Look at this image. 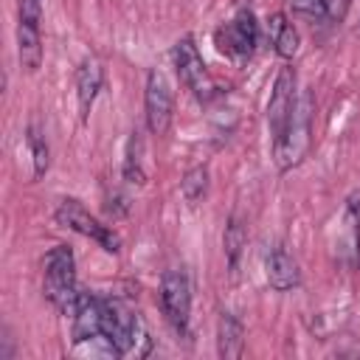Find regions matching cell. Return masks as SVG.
Listing matches in <instances>:
<instances>
[{
    "label": "cell",
    "instance_id": "obj_15",
    "mask_svg": "<svg viewBox=\"0 0 360 360\" xmlns=\"http://www.w3.org/2000/svg\"><path fill=\"white\" fill-rule=\"evenodd\" d=\"M267 34H270V42H273V51L281 56V59H292L301 48V34L298 28L290 22V17L284 11H276L270 14L267 20Z\"/></svg>",
    "mask_w": 360,
    "mask_h": 360
},
{
    "label": "cell",
    "instance_id": "obj_1",
    "mask_svg": "<svg viewBox=\"0 0 360 360\" xmlns=\"http://www.w3.org/2000/svg\"><path fill=\"white\" fill-rule=\"evenodd\" d=\"M42 292L59 312L73 315L82 290L76 284V259L68 245H56L48 250L42 262Z\"/></svg>",
    "mask_w": 360,
    "mask_h": 360
},
{
    "label": "cell",
    "instance_id": "obj_8",
    "mask_svg": "<svg viewBox=\"0 0 360 360\" xmlns=\"http://www.w3.org/2000/svg\"><path fill=\"white\" fill-rule=\"evenodd\" d=\"M298 101V76L292 65H281V70L276 73L270 98H267V129H270V143L281 138L292 110Z\"/></svg>",
    "mask_w": 360,
    "mask_h": 360
},
{
    "label": "cell",
    "instance_id": "obj_7",
    "mask_svg": "<svg viewBox=\"0 0 360 360\" xmlns=\"http://www.w3.org/2000/svg\"><path fill=\"white\" fill-rule=\"evenodd\" d=\"M53 217H56L59 225H65V228H70V231H76V233L93 239V242H96L98 248H104L107 253H118V250H121L118 233H115L110 225H101L79 200H62Z\"/></svg>",
    "mask_w": 360,
    "mask_h": 360
},
{
    "label": "cell",
    "instance_id": "obj_20",
    "mask_svg": "<svg viewBox=\"0 0 360 360\" xmlns=\"http://www.w3.org/2000/svg\"><path fill=\"white\" fill-rule=\"evenodd\" d=\"M290 11L307 20H326L329 17V0H287Z\"/></svg>",
    "mask_w": 360,
    "mask_h": 360
},
{
    "label": "cell",
    "instance_id": "obj_19",
    "mask_svg": "<svg viewBox=\"0 0 360 360\" xmlns=\"http://www.w3.org/2000/svg\"><path fill=\"white\" fill-rule=\"evenodd\" d=\"M180 194L188 205L202 202V197L208 194V166H194L186 172V177L180 180Z\"/></svg>",
    "mask_w": 360,
    "mask_h": 360
},
{
    "label": "cell",
    "instance_id": "obj_16",
    "mask_svg": "<svg viewBox=\"0 0 360 360\" xmlns=\"http://www.w3.org/2000/svg\"><path fill=\"white\" fill-rule=\"evenodd\" d=\"M245 242H248V233H245L242 219L231 217L228 225H225V233H222V250H225V262H228L231 276H236V270H239V259H242Z\"/></svg>",
    "mask_w": 360,
    "mask_h": 360
},
{
    "label": "cell",
    "instance_id": "obj_18",
    "mask_svg": "<svg viewBox=\"0 0 360 360\" xmlns=\"http://www.w3.org/2000/svg\"><path fill=\"white\" fill-rule=\"evenodd\" d=\"M25 141H28V149H31V160H34V177L39 180L45 172H48V163H51V152H48V141L39 129V121H31L28 124V132H25Z\"/></svg>",
    "mask_w": 360,
    "mask_h": 360
},
{
    "label": "cell",
    "instance_id": "obj_10",
    "mask_svg": "<svg viewBox=\"0 0 360 360\" xmlns=\"http://www.w3.org/2000/svg\"><path fill=\"white\" fill-rule=\"evenodd\" d=\"M70 318H73V343L76 346L101 338V298L98 295L82 290Z\"/></svg>",
    "mask_w": 360,
    "mask_h": 360
},
{
    "label": "cell",
    "instance_id": "obj_5",
    "mask_svg": "<svg viewBox=\"0 0 360 360\" xmlns=\"http://www.w3.org/2000/svg\"><path fill=\"white\" fill-rule=\"evenodd\" d=\"M214 45L228 59H236V62L250 59L253 51H256V45H259V22H256L253 11L242 8V11H236L233 20H228L225 25H219L214 31Z\"/></svg>",
    "mask_w": 360,
    "mask_h": 360
},
{
    "label": "cell",
    "instance_id": "obj_12",
    "mask_svg": "<svg viewBox=\"0 0 360 360\" xmlns=\"http://www.w3.org/2000/svg\"><path fill=\"white\" fill-rule=\"evenodd\" d=\"M264 276H267V284L278 292H287V290H295L301 284V270H298V262L284 250V248H273L267 262H264Z\"/></svg>",
    "mask_w": 360,
    "mask_h": 360
},
{
    "label": "cell",
    "instance_id": "obj_2",
    "mask_svg": "<svg viewBox=\"0 0 360 360\" xmlns=\"http://www.w3.org/2000/svg\"><path fill=\"white\" fill-rule=\"evenodd\" d=\"M309 143H312V96L304 90V93H298L295 110H292L281 138L273 141V160H276L278 172L295 169L307 158Z\"/></svg>",
    "mask_w": 360,
    "mask_h": 360
},
{
    "label": "cell",
    "instance_id": "obj_9",
    "mask_svg": "<svg viewBox=\"0 0 360 360\" xmlns=\"http://www.w3.org/2000/svg\"><path fill=\"white\" fill-rule=\"evenodd\" d=\"M143 115H146V129L152 135H166L172 127L174 115V96L160 70H149L146 87H143Z\"/></svg>",
    "mask_w": 360,
    "mask_h": 360
},
{
    "label": "cell",
    "instance_id": "obj_11",
    "mask_svg": "<svg viewBox=\"0 0 360 360\" xmlns=\"http://www.w3.org/2000/svg\"><path fill=\"white\" fill-rule=\"evenodd\" d=\"M101 84H104V70H101L98 59L96 56H84L82 65L76 68V98H79L82 121H87L90 107L96 104V98L101 93Z\"/></svg>",
    "mask_w": 360,
    "mask_h": 360
},
{
    "label": "cell",
    "instance_id": "obj_14",
    "mask_svg": "<svg viewBox=\"0 0 360 360\" xmlns=\"http://www.w3.org/2000/svg\"><path fill=\"white\" fill-rule=\"evenodd\" d=\"M245 349V326L233 312H219L217 318V354L225 360L242 357Z\"/></svg>",
    "mask_w": 360,
    "mask_h": 360
},
{
    "label": "cell",
    "instance_id": "obj_4",
    "mask_svg": "<svg viewBox=\"0 0 360 360\" xmlns=\"http://www.w3.org/2000/svg\"><path fill=\"white\" fill-rule=\"evenodd\" d=\"M141 332V321L135 309L121 298H101V338L107 340L110 352L124 357L135 349Z\"/></svg>",
    "mask_w": 360,
    "mask_h": 360
},
{
    "label": "cell",
    "instance_id": "obj_6",
    "mask_svg": "<svg viewBox=\"0 0 360 360\" xmlns=\"http://www.w3.org/2000/svg\"><path fill=\"white\" fill-rule=\"evenodd\" d=\"M160 307L166 321L177 335H188V318H191V281L183 267H172L160 278Z\"/></svg>",
    "mask_w": 360,
    "mask_h": 360
},
{
    "label": "cell",
    "instance_id": "obj_13",
    "mask_svg": "<svg viewBox=\"0 0 360 360\" xmlns=\"http://www.w3.org/2000/svg\"><path fill=\"white\" fill-rule=\"evenodd\" d=\"M17 59L25 73H37L42 62V37H39V22L31 20H17Z\"/></svg>",
    "mask_w": 360,
    "mask_h": 360
},
{
    "label": "cell",
    "instance_id": "obj_3",
    "mask_svg": "<svg viewBox=\"0 0 360 360\" xmlns=\"http://www.w3.org/2000/svg\"><path fill=\"white\" fill-rule=\"evenodd\" d=\"M172 62H174V70H177L180 82L194 93V98H197L200 104H208V101L217 96L219 87H217V82L211 79V73H208V68H205V62H202V56H200L197 42H194L191 34H186V37H180V39L174 42V48H172Z\"/></svg>",
    "mask_w": 360,
    "mask_h": 360
},
{
    "label": "cell",
    "instance_id": "obj_17",
    "mask_svg": "<svg viewBox=\"0 0 360 360\" xmlns=\"http://www.w3.org/2000/svg\"><path fill=\"white\" fill-rule=\"evenodd\" d=\"M143 138H141V132L135 129L132 132V138H129V143H127V158H124V180L127 183H132V186H143L146 183V172H143Z\"/></svg>",
    "mask_w": 360,
    "mask_h": 360
}]
</instances>
